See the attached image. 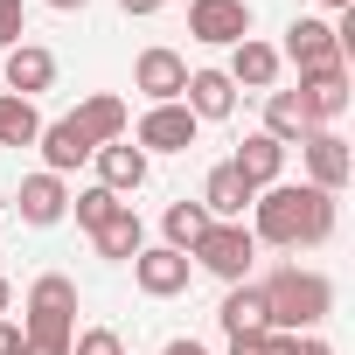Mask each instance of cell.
I'll return each mask as SVG.
<instances>
[{"label":"cell","instance_id":"obj_1","mask_svg":"<svg viewBox=\"0 0 355 355\" xmlns=\"http://www.w3.org/2000/svg\"><path fill=\"white\" fill-rule=\"evenodd\" d=\"M334 223H341V202L313 182H272L251 202V237L279 244V251H313L334 237Z\"/></svg>","mask_w":355,"mask_h":355},{"label":"cell","instance_id":"obj_2","mask_svg":"<svg viewBox=\"0 0 355 355\" xmlns=\"http://www.w3.org/2000/svg\"><path fill=\"white\" fill-rule=\"evenodd\" d=\"M258 293H265V327H272V334H313V327L334 313L327 272H306V265H279Z\"/></svg>","mask_w":355,"mask_h":355},{"label":"cell","instance_id":"obj_3","mask_svg":"<svg viewBox=\"0 0 355 355\" xmlns=\"http://www.w3.org/2000/svg\"><path fill=\"white\" fill-rule=\"evenodd\" d=\"M21 341H28V355H70V341H77V279L42 272V279L28 286Z\"/></svg>","mask_w":355,"mask_h":355},{"label":"cell","instance_id":"obj_4","mask_svg":"<svg viewBox=\"0 0 355 355\" xmlns=\"http://www.w3.org/2000/svg\"><path fill=\"white\" fill-rule=\"evenodd\" d=\"M251 258H258V237H251V223H209V230H202V244L189 251V265L216 272L223 286H244V279H251Z\"/></svg>","mask_w":355,"mask_h":355},{"label":"cell","instance_id":"obj_5","mask_svg":"<svg viewBox=\"0 0 355 355\" xmlns=\"http://www.w3.org/2000/svg\"><path fill=\"white\" fill-rule=\"evenodd\" d=\"M196 132H202V125H196L189 105H146V119L132 125V146H139L146 160H153V153H189Z\"/></svg>","mask_w":355,"mask_h":355},{"label":"cell","instance_id":"obj_6","mask_svg":"<svg viewBox=\"0 0 355 355\" xmlns=\"http://www.w3.org/2000/svg\"><path fill=\"white\" fill-rule=\"evenodd\" d=\"M300 160H306V182L327 189V196H341V189L355 182V153H348V139H341L334 125L306 132V139H300Z\"/></svg>","mask_w":355,"mask_h":355},{"label":"cell","instance_id":"obj_7","mask_svg":"<svg viewBox=\"0 0 355 355\" xmlns=\"http://www.w3.org/2000/svg\"><path fill=\"white\" fill-rule=\"evenodd\" d=\"M189 35L209 49H237L251 35V0H189Z\"/></svg>","mask_w":355,"mask_h":355},{"label":"cell","instance_id":"obj_8","mask_svg":"<svg viewBox=\"0 0 355 355\" xmlns=\"http://www.w3.org/2000/svg\"><path fill=\"white\" fill-rule=\"evenodd\" d=\"M279 63H293L300 77H306V70H334V63H341L334 21H320V15H300V21L286 28V49H279Z\"/></svg>","mask_w":355,"mask_h":355},{"label":"cell","instance_id":"obj_9","mask_svg":"<svg viewBox=\"0 0 355 355\" xmlns=\"http://www.w3.org/2000/svg\"><path fill=\"white\" fill-rule=\"evenodd\" d=\"M189 279H196L189 251H167V244H146V251L132 258V286H139L146 300H174V293H189Z\"/></svg>","mask_w":355,"mask_h":355},{"label":"cell","instance_id":"obj_10","mask_svg":"<svg viewBox=\"0 0 355 355\" xmlns=\"http://www.w3.org/2000/svg\"><path fill=\"white\" fill-rule=\"evenodd\" d=\"M293 98H300V112H306L313 132L334 125V119L348 112V63H334V70H306V77L293 84Z\"/></svg>","mask_w":355,"mask_h":355},{"label":"cell","instance_id":"obj_11","mask_svg":"<svg viewBox=\"0 0 355 355\" xmlns=\"http://www.w3.org/2000/svg\"><path fill=\"white\" fill-rule=\"evenodd\" d=\"M132 91H139L146 105H182V91H189V63L174 56V49H139V63H132Z\"/></svg>","mask_w":355,"mask_h":355},{"label":"cell","instance_id":"obj_12","mask_svg":"<svg viewBox=\"0 0 355 355\" xmlns=\"http://www.w3.org/2000/svg\"><path fill=\"white\" fill-rule=\"evenodd\" d=\"M15 216L49 230L70 216V189H63V174H21V189H15Z\"/></svg>","mask_w":355,"mask_h":355},{"label":"cell","instance_id":"obj_13","mask_svg":"<svg viewBox=\"0 0 355 355\" xmlns=\"http://www.w3.org/2000/svg\"><path fill=\"white\" fill-rule=\"evenodd\" d=\"M202 209H209V223H244V209L258 202L251 196V182H244V174L230 167V160H216L209 167V182H202V196H196Z\"/></svg>","mask_w":355,"mask_h":355},{"label":"cell","instance_id":"obj_14","mask_svg":"<svg viewBox=\"0 0 355 355\" xmlns=\"http://www.w3.org/2000/svg\"><path fill=\"white\" fill-rule=\"evenodd\" d=\"M35 146H42V174H77V167L98 153V139H91L77 119H56V125H42V139H35Z\"/></svg>","mask_w":355,"mask_h":355},{"label":"cell","instance_id":"obj_15","mask_svg":"<svg viewBox=\"0 0 355 355\" xmlns=\"http://www.w3.org/2000/svg\"><path fill=\"white\" fill-rule=\"evenodd\" d=\"M91 160H98V189H112L119 202H125L132 189H146V167H153V160H146L132 139H112V146H98Z\"/></svg>","mask_w":355,"mask_h":355},{"label":"cell","instance_id":"obj_16","mask_svg":"<svg viewBox=\"0 0 355 355\" xmlns=\"http://www.w3.org/2000/svg\"><path fill=\"white\" fill-rule=\"evenodd\" d=\"M0 70H8V91H15V98H28V105H35V98L56 84V56H49L42 42H15Z\"/></svg>","mask_w":355,"mask_h":355},{"label":"cell","instance_id":"obj_17","mask_svg":"<svg viewBox=\"0 0 355 355\" xmlns=\"http://www.w3.org/2000/svg\"><path fill=\"white\" fill-rule=\"evenodd\" d=\"M91 244H98V258H112V265H132L139 251H146V223H139V209L132 202H119L98 230H91Z\"/></svg>","mask_w":355,"mask_h":355},{"label":"cell","instance_id":"obj_18","mask_svg":"<svg viewBox=\"0 0 355 355\" xmlns=\"http://www.w3.org/2000/svg\"><path fill=\"white\" fill-rule=\"evenodd\" d=\"M230 167L244 174L251 196H258V189L286 182V146H279V139H265V132H244V139H237V153H230Z\"/></svg>","mask_w":355,"mask_h":355},{"label":"cell","instance_id":"obj_19","mask_svg":"<svg viewBox=\"0 0 355 355\" xmlns=\"http://www.w3.org/2000/svg\"><path fill=\"white\" fill-rule=\"evenodd\" d=\"M279 70H286V63H279V49H272V42H258V35H244V42L230 49V70H223V77H230L237 91H272V84H279Z\"/></svg>","mask_w":355,"mask_h":355},{"label":"cell","instance_id":"obj_20","mask_svg":"<svg viewBox=\"0 0 355 355\" xmlns=\"http://www.w3.org/2000/svg\"><path fill=\"white\" fill-rule=\"evenodd\" d=\"M182 105L196 112V125H209V119H230V112H237V84H230L223 70H189V91H182Z\"/></svg>","mask_w":355,"mask_h":355},{"label":"cell","instance_id":"obj_21","mask_svg":"<svg viewBox=\"0 0 355 355\" xmlns=\"http://www.w3.org/2000/svg\"><path fill=\"white\" fill-rule=\"evenodd\" d=\"M70 119H77L98 146H112V139H125V132H132V112H125V98H119V91H91Z\"/></svg>","mask_w":355,"mask_h":355},{"label":"cell","instance_id":"obj_22","mask_svg":"<svg viewBox=\"0 0 355 355\" xmlns=\"http://www.w3.org/2000/svg\"><path fill=\"white\" fill-rule=\"evenodd\" d=\"M216 320H223V334H272V327H265V293H258L251 279L223 293V306H216Z\"/></svg>","mask_w":355,"mask_h":355},{"label":"cell","instance_id":"obj_23","mask_svg":"<svg viewBox=\"0 0 355 355\" xmlns=\"http://www.w3.org/2000/svg\"><path fill=\"white\" fill-rule=\"evenodd\" d=\"M265 139H279V146H300L313 125H306V112H300V98L293 91H265V125H258Z\"/></svg>","mask_w":355,"mask_h":355},{"label":"cell","instance_id":"obj_24","mask_svg":"<svg viewBox=\"0 0 355 355\" xmlns=\"http://www.w3.org/2000/svg\"><path fill=\"white\" fill-rule=\"evenodd\" d=\"M42 139V112L15 91H0V146H35Z\"/></svg>","mask_w":355,"mask_h":355},{"label":"cell","instance_id":"obj_25","mask_svg":"<svg viewBox=\"0 0 355 355\" xmlns=\"http://www.w3.org/2000/svg\"><path fill=\"white\" fill-rule=\"evenodd\" d=\"M160 230H167V251H196L202 230H209V209H202V202H167Z\"/></svg>","mask_w":355,"mask_h":355},{"label":"cell","instance_id":"obj_26","mask_svg":"<svg viewBox=\"0 0 355 355\" xmlns=\"http://www.w3.org/2000/svg\"><path fill=\"white\" fill-rule=\"evenodd\" d=\"M112 209H119V196H112V189H84V196H70V216H77L84 230H98Z\"/></svg>","mask_w":355,"mask_h":355},{"label":"cell","instance_id":"obj_27","mask_svg":"<svg viewBox=\"0 0 355 355\" xmlns=\"http://www.w3.org/2000/svg\"><path fill=\"white\" fill-rule=\"evenodd\" d=\"M15 42H28V8L21 0H0V56H8Z\"/></svg>","mask_w":355,"mask_h":355},{"label":"cell","instance_id":"obj_28","mask_svg":"<svg viewBox=\"0 0 355 355\" xmlns=\"http://www.w3.org/2000/svg\"><path fill=\"white\" fill-rule=\"evenodd\" d=\"M70 355H125V341H119V327H84L70 341Z\"/></svg>","mask_w":355,"mask_h":355},{"label":"cell","instance_id":"obj_29","mask_svg":"<svg viewBox=\"0 0 355 355\" xmlns=\"http://www.w3.org/2000/svg\"><path fill=\"white\" fill-rule=\"evenodd\" d=\"M272 355H334V341H320V334H272Z\"/></svg>","mask_w":355,"mask_h":355},{"label":"cell","instance_id":"obj_30","mask_svg":"<svg viewBox=\"0 0 355 355\" xmlns=\"http://www.w3.org/2000/svg\"><path fill=\"white\" fill-rule=\"evenodd\" d=\"M230 355H272V334H230Z\"/></svg>","mask_w":355,"mask_h":355},{"label":"cell","instance_id":"obj_31","mask_svg":"<svg viewBox=\"0 0 355 355\" xmlns=\"http://www.w3.org/2000/svg\"><path fill=\"white\" fill-rule=\"evenodd\" d=\"M0 355H28V341H21V327H15V320H0Z\"/></svg>","mask_w":355,"mask_h":355},{"label":"cell","instance_id":"obj_32","mask_svg":"<svg viewBox=\"0 0 355 355\" xmlns=\"http://www.w3.org/2000/svg\"><path fill=\"white\" fill-rule=\"evenodd\" d=\"M160 355H209V348H202V341H196V334H174V341H167V348H160Z\"/></svg>","mask_w":355,"mask_h":355},{"label":"cell","instance_id":"obj_33","mask_svg":"<svg viewBox=\"0 0 355 355\" xmlns=\"http://www.w3.org/2000/svg\"><path fill=\"white\" fill-rule=\"evenodd\" d=\"M119 8H125V15H139V21H146V15H160V8H167V0H119Z\"/></svg>","mask_w":355,"mask_h":355},{"label":"cell","instance_id":"obj_34","mask_svg":"<svg viewBox=\"0 0 355 355\" xmlns=\"http://www.w3.org/2000/svg\"><path fill=\"white\" fill-rule=\"evenodd\" d=\"M42 8H56V15H84L91 0H42Z\"/></svg>","mask_w":355,"mask_h":355},{"label":"cell","instance_id":"obj_35","mask_svg":"<svg viewBox=\"0 0 355 355\" xmlns=\"http://www.w3.org/2000/svg\"><path fill=\"white\" fill-rule=\"evenodd\" d=\"M8 306H15V286H8V279H0V320H8Z\"/></svg>","mask_w":355,"mask_h":355},{"label":"cell","instance_id":"obj_36","mask_svg":"<svg viewBox=\"0 0 355 355\" xmlns=\"http://www.w3.org/2000/svg\"><path fill=\"white\" fill-rule=\"evenodd\" d=\"M320 8H327V15H341V8H355V0H320Z\"/></svg>","mask_w":355,"mask_h":355}]
</instances>
